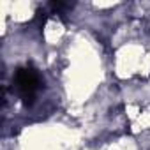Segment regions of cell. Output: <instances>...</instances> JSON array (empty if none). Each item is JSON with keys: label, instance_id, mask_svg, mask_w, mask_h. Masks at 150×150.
<instances>
[{"label": "cell", "instance_id": "1", "mask_svg": "<svg viewBox=\"0 0 150 150\" xmlns=\"http://www.w3.org/2000/svg\"><path fill=\"white\" fill-rule=\"evenodd\" d=\"M41 85H42L41 74L34 65H23V67L16 69V72H14V88H16V92H18V96L23 101L25 106L34 104Z\"/></svg>", "mask_w": 150, "mask_h": 150}]
</instances>
